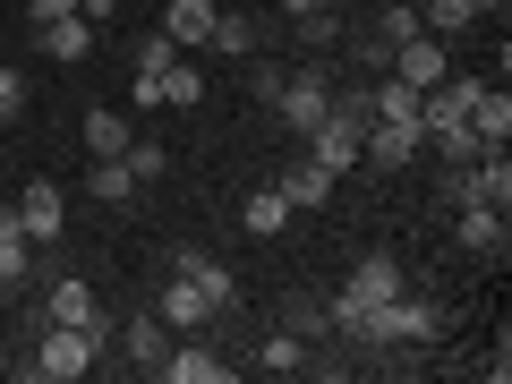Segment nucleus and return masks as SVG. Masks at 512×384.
I'll list each match as a JSON object with an SVG mask.
<instances>
[{"label":"nucleus","mask_w":512,"mask_h":384,"mask_svg":"<svg viewBox=\"0 0 512 384\" xmlns=\"http://www.w3.org/2000/svg\"><path fill=\"white\" fill-rule=\"evenodd\" d=\"M94 359H103V342H94V333H77V325H43V342L18 359V376H26V384H77Z\"/></svg>","instance_id":"f257e3e1"},{"label":"nucleus","mask_w":512,"mask_h":384,"mask_svg":"<svg viewBox=\"0 0 512 384\" xmlns=\"http://www.w3.org/2000/svg\"><path fill=\"white\" fill-rule=\"evenodd\" d=\"M393 291H410L402 256H393V248H367L359 265H350L342 299H333V333H342V325H350V316H359V308H384V299H393Z\"/></svg>","instance_id":"f03ea898"},{"label":"nucleus","mask_w":512,"mask_h":384,"mask_svg":"<svg viewBox=\"0 0 512 384\" xmlns=\"http://www.w3.org/2000/svg\"><path fill=\"white\" fill-rule=\"evenodd\" d=\"M274 111H282V120H291V137H308V128H316V120H325V111H333V69H325V60H299V69L282 77Z\"/></svg>","instance_id":"7ed1b4c3"},{"label":"nucleus","mask_w":512,"mask_h":384,"mask_svg":"<svg viewBox=\"0 0 512 384\" xmlns=\"http://www.w3.org/2000/svg\"><path fill=\"white\" fill-rule=\"evenodd\" d=\"M43 325H77V333H94V342L111 350V316H103V299L86 291V282H52V299H43Z\"/></svg>","instance_id":"20e7f679"},{"label":"nucleus","mask_w":512,"mask_h":384,"mask_svg":"<svg viewBox=\"0 0 512 384\" xmlns=\"http://www.w3.org/2000/svg\"><path fill=\"white\" fill-rule=\"evenodd\" d=\"M453 239L470 256H504L512 248V214L504 205H453Z\"/></svg>","instance_id":"39448f33"},{"label":"nucleus","mask_w":512,"mask_h":384,"mask_svg":"<svg viewBox=\"0 0 512 384\" xmlns=\"http://www.w3.org/2000/svg\"><path fill=\"white\" fill-rule=\"evenodd\" d=\"M393 77H410V86H436V77H453V52H444V43L436 35H427V26H419V35H410V43H393Z\"/></svg>","instance_id":"423d86ee"},{"label":"nucleus","mask_w":512,"mask_h":384,"mask_svg":"<svg viewBox=\"0 0 512 384\" xmlns=\"http://www.w3.org/2000/svg\"><path fill=\"white\" fill-rule=\"evenodd\" d=\"M60 214H69V197H60L52 180H26V197H18V231L35 239V248H43V239H60V231H69Z\"/></svg>","instance_id":"0eeeda50"},{"label":"nucleus","mask_w":512,"mask_h":384,"mask_svg":"<svg viewBox=\"0 0 512 384\" xmlns=\"http://www.w3.org/2000/svg\"><path fill=\"white\" fill-rule=\"evenodd\" d=\"M171 274H188V282H197V291L214 299V316H222V308L239 299V274L222 265V256H205V248H180V256H171Z\"/></svg>","instance_id":"6e6552de"},{"label":"nucleus","mask_w":512,"mask_h":384,"mask_svg":"<svg viewBox=\"0 0 512 384\" xmlns=\"http://www.w3.org/2000/svg\"><path fill=\"white\" fill-rule=\"evenodd\" d=\"M154 316H163L171 333H197L205 316H214V299H205V291H197V282H188V274H171L163 291H154Z\"/></svg>","instance_id":"1a4fd4ad"},{"label":"nucleus","mask_w":512,"mask_h":384,"mask_svg":"<svg viewBox=\"0 0 512 384\" xmlns=\"http://www.w3.org/2000/svg\"><path fill=\"white\" fill-rule=\"evenodd\" d=\"M154 376H163V384H222V376H231V359H214L205 342H171Z\"/></svg>","instance_id":"9d476101"},{"label":"nucleus","mask_w":512,"mask_h":384,"mask_svg":"<svg viewBox=\"0 0 512 384\" xmlns=\"http://www.w3.org/2000/svg\"><path fill=\"white\" fill-rule=\"evenodd\" d=\"M308 154H316V163L333 171V180H342V171H359V128H350V120H333V111H325V120L308 128Z\"/></svg>","instance_id":"9b49d317"},{"label":"nucleus","mask_w":512,"mask_h":384,"mask_svg":"<svg viewBox=\"0 0 512 384\" xmlns=\"http://www.w3.org/2000/svg\"><path fill=\"white\" fill-rule=\"evenodd\" d=\"M171 60H180V43H171L163 26H154V35L137 43V86H128V94H137V103H146V111L163 103V77H171Z\"/></svg>","instance_id":"f8f14e48"},{"label":"nucleus","mask_w":512,"mask_h":384,"mask_svg":"<svg viewBox=\"0 0 512 384\" xmlns=\"http://www.w3.org/2000/svg\"><path fill=\"white\" fill-rule=\"evenodd\" d=\"M205 52H222V60H256V52H265V26L239 18V9H214V35H205Z\"/></svg>","instance_id":"ddd939ff"},{"label":"nucleus","mask_w":512,"mask_h":384,"mask_svg":"<svg viewBox=\"0 0 512 384\" xmlns=\"http://www.w3.org/2000/svg\"><path fill=\"white\" fill-rule=\"evenodd\" d=\"M214 9H222V0H171V9H163V35L180 43V52H205V35H214Z\"/></svg>","instance_id":"4468645a"},{"label":"nucleus","mask_w":512,"mask_h":384,"mask_svg":"<svg viewBox=\"0 0 512 384\" xmlns=\"http://www.w3.org/2000/svg\"><path fill=\"white\" fill-rule=\"evenodd\" d=\"M35 274V239L18 231V205H0V291H18Z\"/></svg>","instance_id":"2eb2a0df"},{"label":"nucleus","mask_w":512,"mask_h":384,"mask_svg":"<svg viewBox=\"0 0 512 384\" xmlns=\"http://www.w3.org/2000/svg\"><path fill=\"white\" fill-rule=\"evenodd\" d=\"M120 350H128V359H137V367H146V376H154V367H163V350H171V325H163V316H128V325H120Z\"/></svg>","instance_id":"dca6fc26"},{"label":"nucleus","mask_w":512,"mask_h":384,"mask_svg":"<svg viewBox=\"0 0 512 384\" xmlns=\"http://www.w3.org/2000/svg\"><path fill=\"white\" fill-rule=\"evenodd\" d=\"M274 188H282V205H325L333 197V171L316 163V154H291V171H282Z\"/></svg>","instance_id":"f3484780"},{"label":"nucleus","mask_w":512,"mask_h":384,"mask_svg":"<svg viewBox=\"0 0 512 384\" xmlns=\"http://www.w3.org/2000/svg\"><path fill=\"white\" fill-rule=\"evenodd\" d=\"M35 35H43V60H86L94 52V18H77V9L69 18H43Z\"/></svg>","instance_id":"a211bd4d"},{"label":"nucleus","mask_w":512,"mask_h":384,"mask_svg":"<svg viewBox=\"0 0 512 384\" xmlns=\"http://www.w3.org/2000/svg\"><path fill=\"white\" fill-rule=\"evenodd\" d=\"M470 137H478V146H504V137H512V94H504V86H478V103H470Z\"/></svg>","instance_id":"6ab92c4d"},{"label":"nucleus","mask_w":512,"mask_h":384,"mask_svg":"<svg viewBox=\"0 0 512 384\" xmlns=\"http://www.w3.org/2000/svg\"><path fill=\"white\" fill-rule=\"evenodd\" d=\"M86 197H103V205H128V197H137V171H128L120 154H94V163H86Z\"/></svg>","instance_id":"aec40b11"},{"label":"nucleus","mask_w":512,"mask_h":384,"mask_svg":"<svg viewBox=\"0 0 512 384\" xmlns=\"http://www.w3.org/2000/svg\"><path fill=\"white\" fill-rule=\"evenodd\" d=\"M239 231H248V239H274V231H291V205H282V188H256V197L239 205Z\"/></svg>","instance_id":"412c9836"},{"label":"nucleus","mask_w":512,"mask_h":384,"mask_svg":"<svg viewBox=\"0 0 512 384\" xmlns=\"http://www.w3.org/2000/svg\"><path fill=\"white\" fill-rule=\"evenodd\" d=\"M282 325H291L299 342H316V333H333V299H316V291H291V299H282Z\"/></svg>","instance_id":"4be33fe9"},{"label":"nucleus","mask_w":512,"mask_h":384,"mask_svg":"<svg viewBox=\"0 0 512 384\" xmlns=\"http://www.w3.org/2000/svg\"><path fill=\"white\" fill-rule=\"evenodd\" d=\"M419 26L436 43H453V35H470V26H478V9H470V0H419Z\"/></svg>","instance_id":"5701e85b"},{"label":"nucleus","mask_w":512,"mask_h":384,"mask_svg":"<svg viewBox=\"0 0 512 384\" xmlns=\"http://www.w3.org/2000/svg\"><path fill=\"white\" fill-rule=\"evenodd\" d=\"M256 367H265V376H299V367H308V342H299L291 325H282V333H265V350H256Z\"/></svg>","instance_id":"b1692460"},{"label":"nucleus","mask_w":512,"mask_h":384,"mask_svg":"<svg viewBox=\"0 0 512 384\" xmlns=\"http://www.w3.org/2000/svg\"><path fill=\"white\" fill-rule=\"evenodd\" d=\"M350 69H359V77H384V69H393V43H384L376 26H350Z\"/></svg>","instance_id":"393cba45"},{"label":"nucleus","mask_w":512,"mask_h":384,"mask_svg":"<svg viewBox=\"0 0 512 384\" xmlns=\"http://www.w3.org/2000/svg\"><path fill=\"white\" fill-rule=\"evenodd\" d=\"M367 26H376L384 43H410V35H419V0H376V18H367Z\"/></svg>","instance_id":"a878e982"},{"label":"nucleus","mask_w":512,"mask_h":384,"mask_svg":"<svg viewBox=\"0 0 512 384\" xmlns=\"http://www.w3.org/2000/svg\"><path fill=\"white\" fill-rule=\"evenodd\" d=\"M163 103H171V111L205 103V69H197V60H171V77H163Z\"/></svg>","instance_id":"bb28decb"},{"label":"nucleus","mask_w":512,"mask_h":384,"mask_svg":"<svg viewBox=\"0 0 512 384\" xmlns=\"http://www.w3.org/2000/svg\"><path fill=\"white\" fill-rule=\"evenodd\" d=\"M120 163L137 171V188H154V180H163V163H171V154L154 146V137H128V146H120Z\"/></svg>","instance_id":"cd10ccee"},{"label":"nucleus","mask_w":512,"mask_h":384,"mask_svg":"<svg viewBox=\"0 0 512 384\" xmlns=\"http://www.w3.org/2000/svg\"><path fill=\"white\" fill-rule=\"evenodd\" d=\"M128 146V120L120 111H86V154H120Z\"/></svg>","instance_id":"c85d7f7f"},{"label":"nucleus","mask_w":512,"mask_h":384,"mask_svg":"<svg viewBox=\"0 0 512 384\" xmlns=\"http://www.w3.org/2000/svg\"><path fill=\"white\" fill-rule=\"evenodd\" d=\"M291 26H299V43H308V52L342 43V9H308V18H291Z\"/></svg>","instance_id":"c756f323"},{"label":"nucleus","mask_w":512,"mask_h":384,"mask_svg":"<svg viewBox=\"0 0 512 384\" xmlns=\"http://www.w3.org/2000/svg\"><path fill=\"white\" fill-rule=\"evenodd\" d=\"M18 111H26V77H18V69H0V128L18 120Z\"/></svg>","instance_id":"7c9ffc66"},{"label":"nucleus","mask_w":512,"mask_h":384,"mask_svg":"<svg viewBox=\"0 0 512 384\" xmlns=\"http://www.w3.org/2000/svg\"><path fill=\"white\" fill-rule=\"evenodd\" d=\"M282 77H291V69H282V60H256V69H248V86L265 94V103H274V94H282Z\"/></svg>","instance_id":"2f4dec72"},{"label":"nucleus","mask_w":512,"mask_h":384,"mask_svg":"<svg viewBox=\"0 0 512 384\" xmlns=\"http://www.w3.org/2000/svg\"><path fill=\"white\" fill-rule=\"evenodd\" d=\"M69 9H77V0H26V18H35V26L43 18H69Z\"/></svg>","instance_id":"473e14b6"},{"label":"nucleus","mask_w":512,"mask_h":384,"mask_svg":"<svg viewBox=\"0 0 512 384\" xmlns=\"http://www.w3.org/2000/svg\"><path fill=\"white\" fill-rule=\"evenodd\" d=\"M308 9H325V0H282V18H308Z\"/></svg>","instance_id":"72a5a7b5"},{"label":"nucleus","mask_w":512,"mask_h":384,"mask_svg":"<svg viewBox=\"0 0 512 384\" xmlns=\"http://www.w3.org/2000/svg\"><path fill=\"white\" fill-rule=\"evenodd\" d=\"M470 9H478V18H504V9H512V0H470Z\"/></svg>","instance_id":"f704fd0d"},{"label":"nucleus","mask_w":512,"mask_h":384,"mask_svg":"<svg viewBox=\"0 0 512 384\" xmlns=\"http://www.w3.org/2000/svg\"><path fill=\"white\" fill-rule=\"evenodd\" d=\"M325 9H350V0H325Z\"/></svg>","instance_id":"c9c22d12"}]
</instances>
